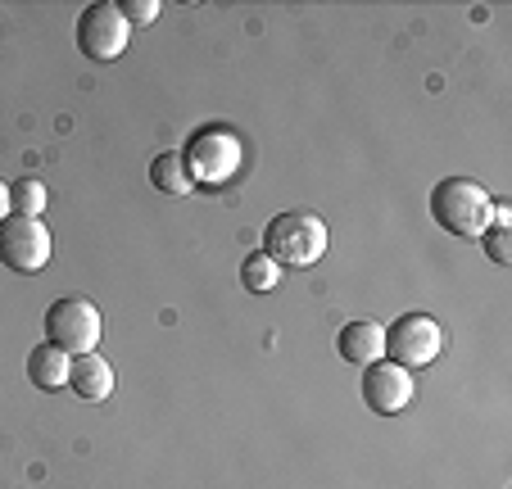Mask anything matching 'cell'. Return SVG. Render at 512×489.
Returning a JSON list of instances; mask_svg holds the SVG:
<instances>
[{"instance_id":"9c48e42d","label":"cell","mask_w":512,"mask_h":489,"mask_svg":"<svg viewBox=\"0 0 512 489\" xmlns=\"http://www.w3.org/2000/svg\"><path fill=\"white\" fill-rule=\"evenodd\" d=\"M336 349L345 363L354 367H372L386 358V326L372 322V317H358V322H345L336 336Z\"/></svg>"},{"instance_id":"277c9868","label":"cell","mask_w":512,"mask_h":489,"mask_svg":"<svg viewBox=\"0 0 512 489\" xmlns=\"http://www.w3.org/2000/svg\"><path fill=\"white\" fill-rule=\"evenodd\" d=\"M100 331H105L100 308L91 304V299H82V295L55 299V304L46 308V345L64 349L68 358L91 354V349L100 345Z\"/></svg>"},{"instance_id":"7c38bea8","label":"cell","mask_w":512,"mask_h":489,"mask_svg":"<svg viewBox=\"0 0 512 489\" xmlns=\"http://www.w3.org/2000/svg\"><path fill=\"white\" fill-rule=\"evenodd\" d=\"M150 186H155L159 195H168V200H182V195H191V173H186V163L177 150L159 154L155 163H150Z\"/></svg>"},{"instance_id":"8992f818","label":"cell","mask_w":512,"mask_h":489,"mask_svg":"<svg viewBox=\"0 0 512 489\" xmlns=\"http://www.w3.org/2000/svg\"><path fill=\"white\" fill-rule=\"evenodd\" d=\"M127 37H132V23L123 19L114 0H96L78 14V50L96 64H109L127 50Z\"/></svg>"},{"instance_id":"3957f363","label":"cell","mask_w":512,"mask_h":489,"mask_svg":"<svg viewBox=\"0 0 512 489\" xmlns=\"http://www.w3.org/2000/svg\"><path fill=\"white\" fill-rule=\"evenodd\" d=\"M182 163H186V173H191V182H204V186L227 182V177L241 168V136L223 123L200 127V132L186 141Z\"/></svg>"},{"instance_id":"52a82bcc","label":"cell","mask_w":512,"mask_h":489,"mask_svg":"<svg viewBox=\"0 0 512 489\" xmlns=\"http://www.w3.org/2000/svg\"><path fill=\"white\" fill-rule=\"evenodd\" d=\"M0 263L10 272H41L50 263V231L41 218H10L0 222Z\"/></svg>"},{"instance_id":"30bf717a","label":"cell","mask_w":512,"mask_h":489,"mask_svg":"<svg viewBox=\"0 0 512 489\" xmlns=\"http://www.w3.org/2000/svg\"><path fill=\"white\" fill-rule=\"evenodd\" d=\"M68 390H78V399H91V403L109 399V394H114V367H109L96 349L78 354L73 367H68Z\"/></svg>"},{"instance_id":"5bb4252c","label":"cell","mask_w":512,"mask_h":489,"mask_svg":"<svg viewBox=\"0 0 512 489\" xmlns=\"http://www.w3.org/2000/svg\"><path fill=\"white\" fill-rule=\"evenodd\" d=\"M46 204H50V195H46V186H41L37 177H19V182L10 186V209L19 213V218H41Z\"/></svg>"},{"instance_id":"8fae6325","label":"cell","mask_w":512,"mask_h":489,"mask_svg":"<svg viewBox=\"0 0 512 489\" xmlns=\"http://www.w3.org/2000/svg\"><path fill=\"white\" fill-rule=\"evenodd\" d=\"M68 367H73V358H68L64 349L37 345L28 354V381L37 385V390H59V385H68Z\"/></svg>"},{"instance_id":"4fadbf2b","label":"cell","mask_w":512,"mask_h":489,"mask_svg":"<svg viewBox=\"0 0 512 489\" xmlns=\"http://www.w3.org/2000/svg\"><path fill=\"white\" fill-rule=\"evenodd\" d=\"M481 250L490 254V263H499V268H508L512 263V236H508V209H503L499 200H494V218L490 227L481 231Z\"/></svg>"},{"instance_id":"e0dca14e","label":"cell","mask_w":512,"mask_h":489,"mask_svg":"<svg viewBox=\"0 0 512 489\" xmlns=\"http://www.w3.org/2000/svg\"><path fill=\"white\" fill-rule=\"evenodd\" d=\"M10 186H5V182H0V222H5V218H10Z\"/></svg>"},{"instance_id":"2e32d148","label":"cell","mask_w":512,"mask_h":489,"mask_svg":"<svg viewBox=\"0 0 512 489\" xmlns=\"http://www.w3.org/2000/svg\"><path fill=\"white\" fill-rule=\"evenodd\" d=\"M127 23H155L159 19V0H118Z\"/></svg>"},{"instance_id":"5b68a950","label":"cell","mask_w":512,"mask_h":489,"mask_svg":"<svg viewBox=\"0 0 512 489\" xmlns=\"http://www.w3.org/2000/svg\"><path fill=\"white\" fill-rule=\"evenodd\" d=\"M440 349H445V331H440V322L426 313H404L386 326V358L399 363L404 372L435 363Z\"/></svg>"},{"instance_id":"6da1fadb","label":"cell","mask_w":512,"mask_h":489,"mask_svg":"<svg viewBox=\"0 0 512 489\" xmlns=\"http://www.w3.org/2000/svg\"><path fill=\"white\" fill-rule=\"evenodd\" d=\"M331 245V231L318 213H304V209H290L277 213L263 231V254H268L277 268H313V263L327 254Z\"/></svg>"},{"instance_id":"9a60e30c","label":"cell","mask_w":512,"mask_h":489,"mask_svg":"<svg viewBox=\"0 0 512 489\" xmlns=\"http://www.w3.org/2000/svg\"><path fill=\"white\" fill-rule=\"evenodd\" d=\"M241 281H245V290H254V295H268V290H277L281 268H277V263H272L263 250H254L250 259L241 263Z\"/></svg>"},{"instance_id":"ba28073f","label":"cell","mask_w":512,"mask_h":489,"mask_svg":"<svg viewBox=\"0 0 512 489\" xmlns=\"http://www.w3.org/2000/svg\"><path fill=\"white\" fill-rule=\"evenodd\" d=\"M363 403H368L377 417H395L413 403V376L399 363L381 358V363L363 367Z\"/></svg>"},{"instance_id":"7a4b0ae2","label":"cell","mask_w":512,"mask_h":489,"mask_svg":"<svg viewBox=\"0 0 512 489\" xmlns=\"http://www.w3.org/2000/svg\"><path fill=\"white\" fill-rule=\"evenodd\" d=\"M431 218L463 240H481V231L494 218V195L472 177H445L431 191Z\"/></svg>"}]
</instances>
